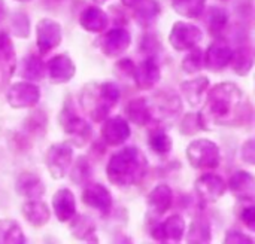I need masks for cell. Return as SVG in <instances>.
<instances>
[{"label":"cell","mask_w":255,"mask_h":244,"mask_svg":"<svg viewBox=\"0 0 255 244\" xmlns=\"http://www.w3.org/2000/svg\"><path fill=\"white\" fill-rule=\"evenodd\" d=\"M242 106L244 94L236 83L223 82L215 85L209 89L205 110L200 113L203 128H206L208 121L226 125L244 118Z\"/></svg>","instance_id":"1"},{"label":"cell","mask_w":255,"mask_h":244,"mask_svg":"<svg viewBox=\"0 0 255 244\" xmlns=\"http://www.w3.org/2000/svg\"><path fill=\"white\" fill-rule=\"evenodd\" d=\"M145 155L136 146H127L112 155L108 163V179L117 186L137 185L146 174Z\"/></svg>","instance_id":"2"},{"label":"cell","mask_w":255,"mask_h":244,"mask_svg":"<svg viewBox=\"0 0 255 244\" xmlns=\"http://www.w3.org/2000/svg\"><path fill=\"white\" fill-rule=\"evenodd\" d=\"M120 95V88L112 82L94 85L93 88L87 86L82 94V106L96 122H100L106 119L109 110L118 103Z\"/></svg>","instance_id":"3"},{"label":"cell","mask_w":255,"mask_h":244,"mask_svg":"<svg viewBox=\"0 0 255 244\" xmlns=\"http://www.w3.org/2000/svg\"><path fill=\"white\" fill-rule=\"evenodd\" d=\"M187 160L197 170H214L220 165L221 152L212 140L199 139L187 148Z\"/></svg>","instance_id":"4"},{"label":"cell","mask_w":255,"mask_h":244,"mask_svg":"<svg viewBox=\"0 0 255 244\" xmlns=\"http://www.w3.org/2000/svg\"><path fill=\"white\" fill-rule=\"evenodd\" d=\"M60 122L64 133L72 139V143L76 146H84L91 139V127L76 113L72 103H66L61 110Z\"/></svg>","instance_id":"5"},{"label":"cell","mask_w":255,"mask_h":244,"mask_svg":"<svg viewBox=\"0 0 255 244\" xmlns=\"http://www.w3.org/2000/svg\"><path fill=\"white\" fill-rule=\"evenodd\" d=\"M203 39V33L199 27L190 22L178 21L173 24L169 34V42L176 51H190Z\"/></svg>","instance_id":"6"},{"label":"cell","mask_w":255,"mask_h":244,"mask_svg":"<svg viewBox=\"0 0 255 244\" xmlns=\"http://www.w3.org/2000/svg\"><path fill=\"white\" fill-rule=\"evenodd\" d=\"M72 157H73V151L66 143L52 145L49 148V151L46 152L45 163L54 179H61L66 176V173L72 165Z\"/></svg>","instance_id":"7"},{"label":"cell","mask_w":255,"mask_h":244,"mask_svg":"<svg viewBox=\"0 0 255 244\" xmlns=\"http://www.w3.org/2000/svg\"><path fill=\"white\" fill-rule=\"evenodd\" d=\"M227 191V183L224 179L214 173H206L196 180V192L199 198L205 203L218 201Z\"/></svg>","instance_id":"8"},{"label":"cell","mask_w":255,"mask_h":244,"mask_svg":"<svg viewBox=\"0 0 255 244\" xmlns=\"http://www.w3.org/2000/svg\"><path fill=\"white\" fill-rule=\"evenodd\" d=\"M36 34H37V48L42 54L57 48L61 42V27L57 21L49 18H43L37 22Z\"/></svg>","instance_id":"9"},{"label":"cell","mask_w":255,"mask_h":244,"mask_svg":"<svg viewBox=\"0 0 255 244\" xmlns=\"http://www.w3.org/2000/svg\"><path fill=\"white\" fill-rule=\"evenodd\" d=\"M185 233V222L181 216L175 215L167 218L164 222L158 224L155 228H152L151 236L154 240L160 243H179L184 239Z\"/></svg>","instance_id":"10"},{"label":"cell","mask_w":255,"mask_h":244,"mask_svg":"<svg viewBox=\"0 0 255 244\" xmlns=\"http://www.w3.org/2000/svg\"><path fill=\"white\" fill-rule=\"evenodd\" d=\"M131 43V36L126 28H112L109 30L99 42L102 52L108 57H118L127 51Z\"/></svg>","instance_id":"11"},{"label":"cell","mask_w":255,"mask_h":244,"mask_svg":"<svg viewBox=\"0 0 255 244\" xmlns=\"http://www.w3.org/2000/svg\"><path fill=\"white\" fill-rule=\"evenodd\" d=\"M82 203L106 216L112 209L111 192L100 183H90L82 192Z\"/></svg>","instance_id":"12"},{"label":"cell","mask_w":255,"mask_h":244,"mask_svg":"<svg viewBox=\"0 0 255 244\" xmlns=\"http://www.w3.org/2000/svg\"><path fill=\"white\" fill-rule=\"evenodd\" d=\"M40 97V91L30 82L13 83L7 91V101L12 107H33Z\"/></svg>","instance_id":"13"},{"label":"cell","mask_w":255,"mask_h":244,"mask_svg":"<svg viewBox=\"0 0 255 244\" xmlns=\"http://www.w3.org/2000/svg\"><path fill=\"white\" fill-rule=\"evenodd\" d=\"M235 51L224 43V42H214L209 45L208 51L205 52V67H208L212 72H220L224 70L232 64Z\"/></svg>","instance_id":"14"},{"label":"cell","mask_w":255,"mask_h":244,"mask_svg":"<svg viewBox=\"0 0 255 244\" xmlns=\"http://www.w3.org/2000/svg\"><path fill=\"white\" fill-rule=\"evenodd\" d=\"M130 125L121 116L105 119L102 125V137L109 146H120L130 137Z\"/></svg>","instance_id":"15"},{"label":"cell","mask_w":255,"mask_h":244,"mask_svg":"<svg viewBox=\"0 0 255 244\" xmlns=\"http://www.w3.org/2000/svg\"><path fill=\"white\" fill-rule=\"evenodd\" d=\"M161 70L154 57H148L139 66H136L133 78L139 89H151L160 81Z\"/></svg>","instance_id":"16"},{"label":"cell","mask_w":255,"mask_h":244,"mask_svg":"<svg viewBox=\"0 0 255 244\" xmlns=\"http://www.w3.org/2000/svg\"><path fill=\"white\" fill-rule=\"evenodd\" d=\"M229 188L232 194L244 201H254L255 200V177L248 171L239 170L236 171L230 180Z\"/></svg>","instance_id":"17"},{"label":"cell","mask_w":255,"mask_h":244,"mask_svg":"<svg viewBox=\"0 0 255 244\" xmlns=\"http://www.w3.org/2000/svg\"><path fill=\"white\" fill-rule=\"evenodd\" d=\"M46 72H48L49 79L54 83H64V82H69L75 76L76 67L67 55L61 54L49 60L46 66Z\"/></svg>","instance_id":"18"},{"label":"cell","mask_w":255,"mask_h":244,"mask_svg":"<svg viewBox=\"0 0 255 244\" xmlns=\"http://www.w3.org/2000/svg\"><path fill=\"white\" fill-rule=\"evenodd\" d=\"M15 189L18 195L28 200H39L45 194V185L42 183L40 177L30 171H24L18 176Z\"/></svg>","instance_id":"19"},{"label":"cell","mask_w":255,"mask_h":244,"mask_svg":"<svg viewBox=\"0 0 255 244\" xmlns=\"http://www.w3.org/2000/svg\"><path fill=\"white\" fill-rule=\"evenodd\" d=\"M52 206H54V212L55 216L58 218L60 222H67L70 221L75 213H76V201L75 197L72 194L70 189H60L55 192L54 198H52Z\"/></svg>","instance_id":"20"},{"label":"cell","mask_w":255,"mask_h":244,"mask_svg":"<svg viewBox=\"0 0 255 244\" xmlns=\"http://www.w3.org/2000/svg\"><path fill=\"white\" fill-rule=\"evenodd\" d=\"M172 201H173V192L164 183L157 185L148 195V207L155 215L166 213L170 209Z\"/></svg>","instance_id":"21"},{"label":"cell","mask_w":255,"mask_h":244,"mask_svg":"<svg viewBox=\"0 0 255 244\" xmlns=\"http://www.w3.org/2000/svg\"><path fill=\"white\" fill-rule=\"evenodd\" d=\"M209 88V79L205 76H199L191 81H185L181 83V92L184 98L191 104V106H199L208 92Z\"/></svg>","instance_id":"22"},{"label":"cell","mask_w":255,"mask_h":244,"mask_svg":"<svg viewBox=\"0 0 255 244\" xmlns=\"http://www.w3.org/2000/svg\"><path fill=\"white\" fill-rule=\"evenodd\" d=\"M126 113L133 124L143 127L151 121L152 109H151V104L146 98L139 97V98H133L127 103Z\"/></svg>","instance_id":"23"},{"label":"cell","mask_w":255,"mask_h":244,"mask_svg":"<svg viewBox=\"0 0 255 244\" xmlns=\"http://www.w3.org/2000/svg\"><path fill=\"white\" fill-rule=\"evenodd\" d=\"M22 216L33 227H43L49 221V209L39 200H30L22 206Z\"/></svg>","instance_id":"24"},{"label":"cell","mask_w":255,"mask_h":244,"mask_svg":"<svg viewBox=\"0 0 255 244\" xmlns=\"http://www.w3.org/2000/svg\"><path fill=\"white\" fill-rule=\"evenodd\" d=\"M81 25L91 33H100L106 28L108 25V15L97 6H90L87 7L81 18H79Z\"/></svg>","instance_id":"25"},{"label":"cell","mask_w":255,"mask_h":244,"mask_svg":"<svg viewBox=\"0 0 255 244\" xmlns=\"http://www.w3.org/2000/svg\"><path fill=\"white\" fill-rule=\"evenodd\" d=\"M15 69V54L13 46L9 37L4 33H0V79L4 82L9 76H12Z\"/></svg>","instance_id":"26"},{"label":"cell","mask_w":255,"mask_h":244,"mask_svg":"<svg viewBox=\"0 0 255 244\" xmlns=\"http://www.w3.org/2000/svg\"><path fill=\"white\" fill-rule=\"evenodd\" d=\"M70 231L79 240H84V242H97V239L94 237L96 225L85 215H76V216H73L70 219Z\"/></svg>","instance_id":"27"},{"label":"cell","mask_w":255,"mask_h":244,"mask_svg":"<svg viewBox=\"0 0 255 244\" xmlns=\"http://www.w3.org/2000/svg\"><path fill=\"white\" fill-rule=\"evenodd\" d=\"M154 98H155L154 107L158 110V113L161 116L173 118V116H176L179 113V110H181V101H179V98L173 92L163 91V92L155 94Z\"/></svg>","instance_id":"28"},{"label":"cell","mask_w":255,"mask_h":244,"mask_svg":"<svg viewBox=\"0 0 255 244\" xmlns=\"http://www.w3.org/2000/svg\"><path fill=\"white\" fill-rule=\"evenodd\" d=\"M161 7L155 0H145L143 3H140L139 6H136V12H134V19L136 22L143 27V28H149L157 16L160 15Z\"/></svg>","instance_id":"29"},{"label":"cell","mask_w":255,"mask_h":244,"mask_svg":"<svg viewBox=\"0 0 255 244\" xmlns=\"http://www.w3.org/2000/svg\"><path fill=\"white\" fill-rule=\"evenodd\" d=\"M253 66H254V52L251 48L241 46L238 51H235L233 60H232V67L238 75H241V76L248 75L250 70L253 69Z\"/></svg>","instance_id":"30"},{"label":"cell","mask_w":255,"mask_h":244,"mask_svg":"<svg viewBox=\"0 0 255 244\" xmlns=\"http://www.w3.org/2000/svg\"><path fill=\"white\" fill-rule=\"evenodd\" d=\"M46 73V64L36 55H28L24 60L21 75L28 81H40Z\"/></svg>","instance_id":"31"},{"label":"cell","mask_w":255,"mask_h":244,"mask_svg":"<svg viewBox=\"0 0 255 244\" xmlns=\"http://www.w3.org/2000/svg\"><path fill=\"white\" fill-rule=\"evenodd\" d=\"M206 0H172L173 9L185 18H197L205 10Z\"/></svg>","instance_id":"32"},{"label":"cell","mask_w":255,"mask_h":244,"mask_svg":"<svg viewBox=\"0 0 255 244\" xmlns=\"http://www.w3.org/2000/svg\"><path fill=\"white\" fill-rule=\"evenodd\" d=\"M229 22V13L223 7H211L208 10L206 25L214 36H218L224 31Z\"/></svg>","instance_id":"33"},{"label":"cell","mask_w":255,"mask_h":244,"mask_svg":"<svg viewBox=\"0 0 255 244\" xmlns=\"http://www.w3.org/2000/svg\"><path fill=\"white\" fill-rule=\"evenodd\" d=\"M148 143L151 149L157 154H167L172 149V139L163 128H152L148 136Z\"/></svg>","instance_id":"34"},{"label":"cell","mask_w":255,"mask_h":244,"mask_svg":"<svg viewBox=\"0 0 255 244\" xmlns=\"http://www.w3.org/2000/svg\"><path fill=\"white\" fill-rule=\"evenodd\" d=\"M24 234L16 222L4 219L0 221V243H24Z\"/></svg>","instance_id":"35"},{"label":"cell","mask_w":255,"mask_h":244,"mask_svg":"<svg viewBox=\"0 0 255 244\" xmlns=\"http://www.w3.org/2000/svg\"><path fill=\"white\" fill-rule=\"evenodd\" d=\"M212 240L211 236V227L206 221L197 219L191 224L187 242L188 243H209Z\"/></svg>","instance_id":"36"},{"label":"cell","mask_w":255,"mask_h":244,"mask_svg":"<svg viewBox=\"0 0 255 244\" xmlns=\"http://www.w3.org/2000/svg\"><path fill=\"white\" fill-rule=\"evenodd\" d=\"M205 67V54L200 48L194 46L182 60V70L188 75L197 73Z\"/></svg>","instance_id":"37"},{"label":"cell","mask_w":255,"mask_h":244,"mask_svg":"<svg viewBox=\"0 0 255 244\" xmlns=\"http://www.w3.org/2000/svg\"><path fill=\"white\" fill-rule=\"evenodd\" d=\"M91 176V167L88 164V161L85 158H78L72 173H70V177L73 179L75 183L81 185V183H85Z\"/></svg>","instance_id":"38"},{"label":"cell","mask_w":255,"mask_h":244,"mask_svg":"<svg viewBox=\"0 0 255 244\" xmlns=\"http://www.w3.org/2000/svg\"><path fill=\"white\" fill-rule=\"evenodd\" d=\"M10 27H12L13 34L18 37H27L30 34V22L25 13H21V12L15 13L12 18Z\"/></svg>","instance_id":"39"},{"label":"cell","mask_w":255,"mask_h":244,"mask_svg":"<svg viewBox=\"0 0 255 244\" xmlns=\"http://www.w3.org/2000/svg\"><path fill=\"white\" fill-rule=\"evenodd\" d=\"M200 130H203V122H202L200 115L188 113L181 124V133H184L187 136H193Z\"/></svg>","instance_id":"40"},{"label":"cell","mask_w":255,"mask_h":244,"mask_svg":"<svg viewBox=\"0 0 255 244\" xmlns=\"http://www.w3.org/2000/svg\"><path fill=\"white\" fill-rule=\"evenodd\" d=\"M241 155H242V160H244L247 164L255 165V137L248 139V140L244 143L242 151H241Z\"/></svg>","instance_id":"41"},{"label":"cell","mask_w":255,"mask_h":244,"mask_svg":"<svg viewBox=\"0 0 255 244\" xmlns=\"http://www.w3.org/2000/svg\"><path fill=\"white\" fill-rule=\"evenodd\" d=\"M241 221L245 224L247 228H250L251 231L255 233V206L254 204H250V206H245L241 212Z\"/></svg>","instance_id":"42"},{"label":"cell","mask_w":255,"mask_h":244,"mask_svg":"<svg viewBox=\"0 0 255 244\" xmlns=\"http://www.w3.org/2000/svg\"><path fill=\"white\" fill-rule=\"evenodd\" d=\"M226 243H253V239L248 237L247 234L238 231V230H230L224 239Z\"/></svg>","instance_id":"43"},{"label":"cell","mask_w":255,"mask_h":244,"mask_svg":"<svg viewBox=\"0 0 255 244\" xmlns=\"http://www.w3.org/2000/svg\"><path fill=\"white\" fill-rule=\"evenodd\" d=\"M117 69L123 73V75H127V76H133V73H134V69H136V66L133 64V61L131 60H128V58H126V60H121V61H118V64H117Z\"/></svg>","instance_id":"44"},{"label":"cell","mask_w":255,"mask_h":244,"mask_svg":"<svg viewBox=\"0 0 255 244\" xmlns=\"http://www.w3.org/2000/svg\"><path fill=\"white\" fill-rule=\"evenodd\" d=\"M121 1H123V4L127 6V7H136V6H139L140 3H143L145 0H121Z\"/></svg>","instance_id":"45"},{"label":"cell","mask_w":255,"mask_h":244,"mask_svg":"<svg viewBox=\"0 0 255 244\" xmlns=\"http://www.w3.org/2000/svg\"><path fill=\"white\" fill-rule=\"evenodd\" d=\"M4 13H6V9H4V1H3V0H0V21L3 19Z\"/></svg>","instance_id":"46"},{"label":"cell","mask_w":255,"mask_h":244,"mask_svg":"<svg viewBox=\"0 0 255 244\" xmlns=\"http://www.w3.org/2000/svg\"><path fill=\"white\" fill-rule=\"evenodd\" d=\"M94 1H96V3H99V4H102V3H105L106 0H94Z\"/></svg>","instance_id":"47"},{"label":"cell","mask_w":255,"mask_h":244,"mask_svg":"<svg viewBox=\"0 0 255 244\" xmlns=\"http://www.w3.org/2000/svg\"><path fill=\"white\" fill-rule=\"evenodd\" d=\"M19 1H27V0H19Z\"/></svg>","instance_id":"48"}]
</instances>
